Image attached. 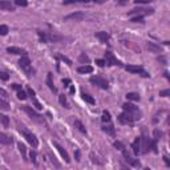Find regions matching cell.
<instances>
[{
  "instance_id": "6da1fadb",
  "label": "cell",
  "mask_w": 170,
  "mask_h": 170,
  "mask_svg": "<svg viewBox=\"0 0 170 170\" xmlns=\"http://www.w3.org/2000/svg\"><path fill=\"white\" fill-rule=\"evenodd\" d=\"M142 117L141 112H126L124 110V113H121L118 116V121L124 125H132L134 121H138Z\"/></svg>"
},
{
  "instance_id": "7a4b0ae2",
  "label": "cell",
  "mask_w": 170,
  "mask_h": 170,
  "mask_svg": "<svg viewBox=\"0 0 170 170\" xmlns=\"http://www.w3.org/2000/svg\"><path fill=\"white\" fill-rule=\"evenodd\" d=\"M21 109H23L27 114L29 116V118H32L33 121H36L37 124H40V125H44V126H47V122H45V118L42 117L41 114H39L35 110V109H32L31 106H28V105H24V106H21Z\"/></svg>"
},
{
  "instance_id": "3957f363",
  "label": "cell",
  "mask_w": 170,
  "mask_h": 170,
  "mask_svg": "<svg viewBox=\"0 0 170 170\" xmlns=\"http://www.w3.org/2000/svg\"><path fill=\"white\" fill-rule=\"evenodd\" d=\"M19 65L20 68L23 69V71L25 72L27 76H32V73H33V71H32V64H31V60H29V57L28 56H23L20 58V61H19Z\"/></svg>"
},
{
  "instance_id": "277c9868",
  "label": "cell",
  "mask_w": 170,
  "mask_h": 170,
  "mask_svg": "<svg viewBox=\"0 0 170 170\" xmlns=\"http://www.w3.org/2000/svg\"><path fill=\"white\" fill-rule=\"evenodd\" d=\"M89 81L92 82L93 85H96V87L101 88V89H108L109 88V82L106 81L104 77H101V76H92L89 78Z\"/></svg>"
},
{
  "instance_id": "5b68a950",
  "label": "cell",
  "mask_w": 170,
  "mask_h": 170,
  "mask_svg": "<svg viewBox=\"0 0 170 170\" xmlns=\"http://www.w3.org/2000/svg\"><path fill=\"white\" fill-rule=\"evenodd\" d=\"M19 130H20V133L23 134V137L25 138V140L31 143L32 148H37V146H39V141H37V138H36L35 134H32V133L27 132V130H24V129H21V128H20Z\"/></svg>"
},
{
  "instance_id": "8992f818",
  "label": "cell",
  "mask_w": 170,
  "mask_h": 170,
  "mask_svg": "<svg viewBox=\"0 0 170 170\" xmlns=\"http://www.w3.org/2000/svg\"><path fill=\"white\" fill-rule=\"evenodd\" d=\"M125 69L128 72H130V73H137V74H141L142 77H149L150 74H149L145 69H143L142 67H140V65H126L125 67Z\"/></svg>"
},
{
  "instance_id": "52a82bcc",
  "label": "cell",
  "mask_w": 170,
  "mask_h": 170,
  "mask_svg": "<svg viewBox=\"0 0 170 170\" xmlns=\"http://www.w3.org/2000/svg\"><path fill=\"white\" fill-rule=\"evenodd\" d=\"M154 13V9L153 8H136V9H132L128 12V15L132 16V15H137V16H145V15H152Z\"/></svg>"
},
{
  "instance_id": "ba28073f",
  "label": "cell",
  "mask_w": 170,
  "mask_h": 170,
  "mask_svg": "<svg viewBox=\"0 0 170 170\" xmlns=\"http://www.w3.org/2000/svg\"><path fill=\"white\" fill-rule=\"evenodd\" d=\"M105 64H106V65H109V67H112V65H121V61L117 60L113 53L108 51V52H105Z\"/></svg>"
},
{
  "instance_id": "9c48e42d",
  "label": "cell",
  "mask_w": 170,
  "mask_h": 170,
  "mask_svg": "<svg viewBox=\"0 0 170 170\" xmlns=\"http://www.w3.org/2000/svg\"><path fill=\"white\" fill-rule=\"evenodd\" d=\"M122 154H124V158H125V161L130 165V166H133V168H141V163H140V161L138 159H136V158H132L130 156H129V153H128L125 149H122Z\"/></svg>"
},
{
  "instance_id": "30bf717a",
  "label": "cell",
  "mask_w": 170,
  "mask_h": 170,
  "mask_svg": "<svg viewBox=\"0 0 170 170\" xmlns=\"http://www.w3.org/2000/svg\"><path fill=\"white\" fill-rule=\"evenodd\" d=\"M84 19H85V15L82 12H73V13H69L64 18L65 21H81Z\"/></svg>"
},
{
  "instance_id": "8fae6325",
  "label": "cell",
  "mask_w": 170,
  "mask_h": 170,
  "mask_svg": "<svg viewBox=\"0 0 170 170\" xmlns=\"http://www.w3.org/2000/svg\"><path fill=\"white\" fill-rule=\"evenodd\" d=\"M27 93H28V96H31V100H32V102H33V105L36 106V109L37 110H40V109H42V105L37 101V98H36V93H35V90L32 89L31 87H27Z\"/></svg>"
},
{
  "instance_id": "7c38bea8",
  "label": "cell",
  "mask_w": 170,
  "mask_h": 170,
  "mask_svg": "<svg viewBox=\"0 0 170 170\" xmlns=\"http://www.w3.org/2000/svg\"><path fill=\"white\" fill-rule=\"evenodd\" d=\"M53 146H55V148L57 149V152L61 154V157L64 158V161H65L67 163H69V162H71V158H69V154L67 153V150H65V149H64L62 146H60V145H58L57 142H53Z\"/></svg>"
},
{
  "instance_id": "4fadbf2b",
  "label": "cell",
  "mask_w": 170,
  "mask_h": 170,
  "mask_svg": "<svg viewBox=\"0 0 170 170\" xmlns=\"http://www.w3.org/2000/svg\"><path fill=\"white\" fill-rule=\"evenodd\" d=\"M0 143H2V145H12L13 138L8 134H5V133L0 132Z\"/></svg>"
},
{
  "instance_id": "5bb4252c",
  "label": "cell",
  "mask_w": 170,
  "mask_h": 170,
  "mask_svg": "<svg viewBox=\"0 0 170 170\" xmlns=\"http://www.w3.org/2000/svg\"><path fill=\"white\" fill-rule=\"evenodd\" d=\"M132 149H133V153L138 156L141 153V137H137L134 141L132 143Z\"/></svg>"
},
{
  "instance_id": "9a60e30c",
  "label": "cell",
  "mask_w": 170,
  "mask_h": 170,
  "mask_svg": "<svg viewBox=\"0 0 170 170\" xmlns=\"http://www.w3.org/2000/svg\"><path fill=\"white\" fill-rule=\"evenodd\" d=\"M0 9H3V11H15V7L9 0H0Z\"/></svg>"
},
{
  "instance_id": "2e32d148",
  "label": "cell",
  "mask_w": 170,
  "mask_h": 170,
  "mask_svg": "<svg viewBox=\"0 0 170 170\" xmlns=\"http://www.w3.org/2000/svg\"><path fill=\"white\" fill-rule=\"evenodd\" d=\"M7 52L8 53H12V55H21V56H24L25 53H27L24 49H21V48H19V47H8L7 48Z\"/></svg>"
},
{
  "instance_id": "e0dca14e",
  "label": "cell",
  "mask_w": 170,
  "mask_h": 170,
  "mask_svg": "<svg viewBox=\"0 0 170 170\" xmlns=\"http://www.w3.org/2000/svg\"><path fill=\"white\" fill-rule=\"evenodd\" d=\"M89 2H94V3H104L105 0H64L62 4H73V3H89Z\"/></svg>"
},
{
  "instance_id": "ac0fdd59",
  "label": "cell",
  "mask_w": 170,
  "mask_h": 170,
  "mask_svg": "<svg viewBox=\"0 0 170 170\" xmlns=\"http://www.w3.org/2000/svg\"><path fill=\"white\" fill-rule=\"evenodd\" d=\"M47 85H48V88H49L53 93L57 92V88L55 87V84H53V76H52V73H48V74H47Z\"/></svg>"
},
{
  "instance_id": "d6986e66",
  "label": "cell",
  "mask_w": 170,
  "mask_h": 170,
  "mask_svg": "<svg viewBox=\"0 0 170 170\" xmlns=\"http://www.w3.org/2000/svg\"><path fill=\"white\" fill-rule=\"evenodd\" d=\"M96 37H97V39H98L101 42H108L109 39H110L109 33H106V32H104V31L97 32V33H96Z\"/></svg>"
},
{
  "instance_id": "ffe728a7",
  "label": "cell",
  "mask_w": 170,
  "mask_h": 170,
  "mask_svg": "<svg viewBox=\"0 0 170 170\" xmlns=\"http://www.w3.org/2000/svg\"><path fill=\"white\" fill-rule=\"evenodd\" d=\"M102 130L106 133V134H109V136H114V126L110 124V122H106V125L104 124L102 125Z\"/></svg>"
},
{
  "instance_id": "44dd1931",
  "label": "cell",
  "mask_w": 170,
  "mask_h": 170,
  "mask_svg": "<svg viewBox=\"0 0 170 170\" xmlns=\"http://www.w3.org/2000/svg\"><path fill=\"white\" fill-rule=\"evenodd\" d=\"M146 47H148V49L150 52H153V53H161L162 52V48L159 45H157V44H154V42H148Z\"/></svg>"
},
{
  "instance_id": "7402d4cb",
  "label": "cell",
  "mask_w": 170,
  "mask_h": 170,
  "mask_svg": "<svg viewBox=\"0 0 170 170\" xmlns=\"http://www.w3.org/2000/svg\"><path fill=\"white\" fill-rule=\"evenodd\" d=\"M77 72H78V73H82V74H85V73H92V72H93V68L90 67V65L78 67V68H77Z\"/></svg>"
},
{
  "instance_id": "603a6c76",
  "label": "cell",
  "mask_w": 170,
  "mask_h": 170,
  "mask_svg": "<svg viewBox=\"0 0 170 170\" xmlns=\"http://www.w3.org/2000/svg\"><path fill=\"white\" fill-rule=\"evenodd\" d=\"M74 128H77V129L82 133V134H87V129H85V126L82 125V122L80 120H74Z\"/></svg>"
},
{
  "instance_id": "cb8c5ba5",
  "label": "cell",
  "mask_w": 170,
  "mask_h": 170,
  "mask_svg": "<svg viewBox=\"0 0 170 170\" xmlns=\"http://www.w3.org/2000/svg\"><path fill=\"white\" fill-rule=\"evenodd\" d=\"M122 109L126 110V112H138V110H140L137 106L132 105V104H124V105H122Z\"/></svg>"
},
{
  "instance_id": "d4e9b609",
  "label": "cell",
  "mask_w": 170,
  "mask_h": 170,
  "mask_svg": "<svg viewBox=\"0 0 170 170\" xmlns=\"http://www.w3.org/2000/svg\"><path fill=\"white\" fill-rule=\"evenodd\" d=\"M18 148H19V152L21 153L23 158L27 161V148H25V145H24V143H21V142H19V143H18Z\"/></svg>"
},
{
  "instance_id": "484cf974",
  "label": "cell",
  "mask_w": 170,
  "mask_h": 170,
  "mask_svg": "<svg viewBox=\"0 0 170 170\" xmlns=\"http://www.w3.org/2000/svg\"><path fill=\"white\" fill-rule=\"evenodd\" d=\"M0 124H2L4 128H8L9 126V118L7 116H4V114L0 113Z\"/></svg>"
},
{
  "instance_id": "4316f807",
  "label": "cell",
  "mask_w": 170,
  "mask_h": 170,
  "mask_svg": "<svg viewBox=\"0 0 170 170\" xmlns=\"http://www.w3.org/2000/svg\"><path fill=\"white\" fill-rule=\"evenodd\" d=\"M101 120H102L104 124H106V122H110V121H112L110 113H109L108 110H104V112H102V117H101Z\"/></svg>"
},
{
  "instance_id": "83f0119b",
  "label": "cell",
  "mask_w": 170,
  "mask_h": 170,
  "mask_svg": "<svg viewBox=\"0 0 170 170\" xmlns=\"http://www.w3.org/2000/svg\"><path fill=\"white\" fill-rule=\"evenodd\" d=\"M126 98L128 100H132V101H140L141 97H140V94L138 93H128L126 94Z\"/></svg>"
},
{
  "instance_id": "f1b7e54d",
  "label": "cell",
  "mask_w": 170,
  "mask_h": 170,
  "mask_svg": "<svg viewBox=\"0 0 170 170\" xmlns=\"http://www.w3.org/2000/svg\"><path fill=\"white\" fill-rule=\"evenodd\" d=\"M58 100H60V104L64 106V108H67V109H69V108H71V106H69V104H68V101H67L65 94H61L60 97H58Z\"/></svg>"
},
{
  "instance_id": "f546056e",
  "label": "cell",
  "mask_w": 170,
  "mask_h": 170,
  "mask_svg": "<svg viewBox=\"0 0 170 170\" xmlns=\"http://www.w3.org/2000/svg\"><path fill=\"white\" fill-rule=\"evenodd\" d=\"M82 96V100L85 101V102H88V104H94V98L92 97V96H89V94H87V93H82L81 94Z\"/></svg>"
},
{
  "instance_id": "4dcf8cb0",
  "label": "cell",
  "mask_w": 170,
  "mask_h": 170,
  "mask_svg": "<svg viewBox=\"0 0 170 170\" xmlns=\"http://www.w3.org/2000/svg\"><path fill=\"white\" fill-rule=\"evenodd\" d=\"M0 109H2V110H9L8 101H5L4 98H0Z\"/></svg>"
},
{
  "instance_id": "1f68e13d",
  "label": "cell",
  "mask_w": 170,
  "mask_h": 170,
  "mask_svg": "<svg viewBox=\"0 0 170 170\" xmlns=\"http://www.w3.org/2000/svg\"><path fill=\"white\" fill-rule=\"evenodd\" d=\"M27 97H28V93H25L23 89L18 90V98L19 100H27Z\"/></svg>"
},
{
  "instance_id": "d6a6232c",
  "label": "cell",
  "mask_w": 170,
  "mask_h": 170,
  "mask_svg": "<svg viewBox=\"0 0 170 170\" xmlns=\"http://www.w3.org/2000/svg\"><path fill=\"white\" fill-rule=\"evenodd\" d=\"M15 4L19 5V7H27L28 2H27V0H15Z\"/></svg>"
},
{
  "instance_id": "836d02e7",
  "label": "cell",
  "mask_w": 170,
  "mask_h": 170,
  "mask_svg": "<svg viewBox=\"0 0 170 170\" xmlns=\"http://www.w3.org/2000/svg\"><path fill=\"white\" fill-rule=\"evenodd\" d=\"M7 33H8V27L7 25H0V35L5 36Z\"/></svg>"
},
{
  "instance_id": "e575fe53",
  "label": "cell",
  "mask_w": 170,
  "mask_h": 170,
  "mask_svg": "<svg viewBox=\"0 0 170 170\" xmlns=\"http://www.w3.org/2000/svg\"><path fill=\"white\" fill-rule=\"evenodd\" d=\"M143 21V16H136V18H132V23H142Z\"/></svg>"
},
{
  "instance_id": "d590c367",
  "label": "cell",
  "mask_w": 170,
  "mask_h": 170,
  "mask_svg": "<svg viewBox=\"0 0 170 170\" xmlns=\"http://www.w3.org/2000/svg\"><path fill=\"white\" fill-rule=\"evenodd\" d=\"M29 156H31V161L33 162L35 165H37V159H36L37 154H36V152H35V150H33V152H31V154H29Z\"/></svg>"
},
{
  "instance_id": "8d00e7d4",
  "label": "cell",
  "mask_w": 170,
  "mask_h": 170,
  "mask_svg": "<svg viewBox=\"0 0 170 170\" xmlns=\"http://www.w3.org/2000/svg\"><path fill=\"white\" fill-rule=\"evenodd\" d=\"M80 61L81 62H89V57L87 55H84V53H81V55H80Z\"/></svg>"
},
{
  "instance_id": "74e56055",
  "label": "cell",
  "mask_w": 170,
  "mask_h": 170,
  "mask_svg": "<svg viewBox=\"0 0 170 170\" xmlns=\"http://www.w3.org/2000/svg\"><path fill=\"white\" fill-rule=\"evenodd\" d=\"M90 158H92V162H93V163H97V165H101V163H102L101 161H98V158H97V157H94V154H93V153H90Z\"/></svg>"
},
{
  "instance_id": "f35d334b",
  "label": "cell",
  "mask_w": 170,
  "mask_h": 170,
  "mask_svg": "<svg viewBox=\"0 0 170 170\" xmlns=\"http://www.w3.org/2000/svg\"><path fill=\"white\" fill-rule=\"evenodd\" d=\"M57 58H60V60L65 61V62L68 64V65H72V61H71V60H68V58H67L65 56H61V55H58V56H57Z\"/></svg>"
},
{
  "instance_id": "ab89813d",
  "label": "cell",
  "mask_w": 170,
  "mask_h": 170,
  "mask_svg": "<svg viewBox=\"0 0 170 170\" xmlns=\"http://www.w3.org/2000/svg\"><path fill=\"white\" fill-rule=\"evenodd\" d=\"M161 136H162V133L161 132H159L158 129H156V130H154V140H159V138H161Z\"/></svg>"
},
{
  "instance_id": "60d3db41",
  "label": "cell",
  "mask_w": 170,
  "mask_h": 170,
  "mask_svg": "<svg viewBox=\"0 0 170 170\" xmlns=\"http://www.w3.org/2000/svg\"><path fill=\"white\" fill-rule=\"evenodd\" d=\"M169 94H170L169 89H165V90H161V92H159V96H161V97H168Z\"/></svg>"
},
{
  "instance_id": "b9f144b4",
  "label": "cell",
  "mask_w": 170,
  "mask_h": 170,
  "mask_svg": "<svg viewBox=\"0 0 170 170\" xmlns=\"http://www.w3.org/2000/svg\"><path fill=\"white\" fill-rule=\"evenodd\" d=\"M0 78L3 80V81H7V80L9 78L8 76V73H5V72H0Z\"/></svg>"
},
{
  "instance_id": "7bdbcfd3",
  "label": "cell",
  "mask_w": 170,
  "mask_h": 170,
  "mask_svg": "<svg viewBox=\"0 0 170 170\" xmlns=\"http://www.w3.org/2000/svg\"><path fill=\"white\" fill-rule=\"evenodd\" d=\"M114 146H116V148H118V150H122V149H125L124 143H121L120 141H116V142H114Z\"/></svg>"
},
{
  "instance_id": "ee69618b",
  "label": "cell",
  "mask_w": 170,
  "mask_h": 170,
  "mask_svg": "<svg viewBox=\"0 0 170 170\" xmlns=\"http://www.w3.org/2000/svg\"><path fill=\"white\" fill-rule=\"evenodd\" d=\"M153 0H134V3L137 4H146V3H152Z\"/></svg>"
},
{
  "instance_id": "f6af8a7d",
  "label": "cell",
  "mask_w": 170,
  "mask_h": 170,
  "mask_svg": "<svg viewBox=\"0 0 170 170\" xmlns=\"http://www.w3.org/2000/svg\"><path fill=\"white\" fill-rule=\"evenodd\" d=\"M0 96H2V97H4V98H7V97H8V93L5 92L4 89H2V88H0Z\"/></svg>"
},
{
  "instance_id": "bcb514c9",
  "label": "cell",
  "mask_w": 170,
  "mask_h": 170,
  "mask_svg": "<svg viewBox=\"0 0 170 170\" xmlns=\"http://www.w3.org/2000/svg\"><path fill=\"white\" fill-rule=\"evenodd\" d=\"M11 88L15 89V90H20V89H21V85H19V84H12V85H11Z\"/></svg>"
},
{
  "instance_id": "7dc6e473",
  "label": "cell",
  "mask_w": 170,
  "mask_h": 170,
  "mask_svg": "<svg viewBox=\"0 0 170 170\" xmlns=\"http://www.w3.org/2000/svg\"><path fill=\"white\" fill-rule=\"evenodd\" d=\"M96 64H97L98 67H104L105 65V60H100V58H98V60H96Z\"/></svg>"
},
{
  "instance_id": "c3c4849f",
  "label": "cell",
  "mask_w": 170,
  "mask_h": 170,
  "mask_svg": "<svg viewBox=\"0 0 170 170\" xmlns=\"http://www.w3.org/2000/svg\"><path fill=\"white\" fill-rule=\"evenodd\" d=\"M62 82H64V87H65V88H67V87H69V85H68V84H69V82H71V81H69V80H68V78H65V80H62Z\"/></svg>"
},
{
  "instance_id": "681fc988",
  "label": "cell",
  "mask_w": 170,
  "mask_h": 170,
  "mask_svg": "<svg viewBox=\"0 0 170 170\" xmlns=\"http://www.w3.org/2000/svg\"><path fill=\"white\" fill-rule=\"evenodd\" d=\"M163 161H165V163H166V166H170V162H169V159H168V157H166V156L163 157Z\"/></svg>"
},
{
  "instance_id": "f907efd6",
  "label": "cell",
  "mask_w": 170,
  "mask_h": 170,
  "mask_svg": "<svg viewBox=\"0 0 170 170\" xmlns=\"http://www.w3.org/2000/svg\"><path fill=\"white\" fill-rule=\"evenodd\" d=\"M71 93H74V87H71Z\"/></svg>"
},
{
  "instance_id": "816d5d0a",
  "label": "cell",
  "mask_w": 170,
  "mask_h": 170,
  "mask_svg": "<svg viewBox=\"0 0 170 170\" xmlns=\"http://www.w3.org/2000/svg\"><path fill=\"white\" fill-rule=\"evenodd\" d=\"M117 2H126V0H117Z\"/></svg>"
}]
</instances>
